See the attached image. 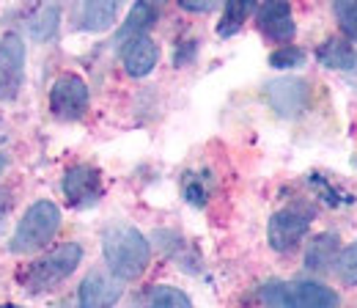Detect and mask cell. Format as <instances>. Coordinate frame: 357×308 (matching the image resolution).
Wrapping results in <instances>:
<instances>
[{"mask_svg":"<svg viewBox=\"0 0 357 308\" xmlns=\"http://www.w3.org/2000/svg\"><path fill=\"white\" fill-rule=\"evenodd\" d=\"M338 8V20H341V28L349 39H357V0H344Z\"/></svg>","mask_w":357,"mask_h":308,"instance_id":"obj_21","label":"cell"},{"mask_svg":"<svg viewBox=\"0 0 357 308\" xmlns=\"http://www.w3.org/2000/svg\"><path fill=\"white\" fill-rule=\"evenodd\" d=\"M184 196H187V201H190V204H198V207L206 201V190H204V184H201L195 176H190V179H187Z\"/></svg>","mask_w":357,"mask_h":308,"instance_id":"obj_23","label":"cell"},{"mask_svg":"<svg viewBox=\"0 0 357 308\" xmlns=\"http://www.w3.org/2000/svg\"><path fill=\"white\" fill-rule=\"evenodd\" d=\"M335 262H338V237L335 234L316 237L305 251V264L313 272H324V270H330V264Z\"/></svg>","mask_w":357,"mask_h":308,"instance_id":"obj_17","label":"cell"},{"mask_svg":"<svg viewBox=\"0 0 357 308\" xmlns=\"http://www.w3.org/2000/svg\"><path fill=\"white\" fill-rule=\"evenodd\" d=\"M160 3L162 0H137L132 6V11L127 14V20H124V25L119 28V34H116V42L124 44L135 39V36H146V31L157 22V17H160Z\"/></svg>","mask_w":357,"mask_h":308,"instance_id":"obj_13","label":"cell"},{"mask_svg":"<svg viewBox=\"0 0 357 308\" xmlns=\"http://www.w3.org/2000/svg\"><path fill=\"white\" fill-rule=\"evenodd\" d=\"M269 308H338V295L316 281H275L261 289Z\"/></svg>","mask_w":357,"mask_h":308,"instance_id":"obj_3","label":"cell"},{"mask_svg":"<svg viewBox=\"0 0 357 308\" xmlns=\"http://www.w3.org/2000/svg\"><path fill=\"white\" fill-rule=\"evenodd\" d=\"M256 11V0H225V11H223V20L218 25V34L220 36H234L245 22L248 17Z\"/></svg>","mask_w":357,"mask_h":308,"instance_id":"obj_18","label":"cell"},{"mask_svg":"<svg viewBox=\"0 0 357 308\" xmlns=\"http://www.w3.org/2000/svg\"><path fill=\"white\" fill-rule=\"evenodd\" d=\"M341 3H344V0H335V6H341Z\"/></svg>","mask_w":357,"mask_h":308,"instance_id":"obj_28","label":"cell"},{"mask_svg":"<svg viewBox=\"0 0 357 308\" xmlns=\"http://www.w3.org/2000/svg\"><path fill=\"white\" fill-rule=\"evenodd\" d=\"M218 3H220V0H178V6H181L184 11H192V14H206V11H212Z\"/></svg>","mask_w":357,"mask_h":308,"instance_id":"obj_24","label":"cell"},{"mask_svg":"<svg viewBox=\"0 0 357 308\" xmlns=\"http://www.w3.org/2000/svg\"><path fill=\"white\" fill-rule=\"evenodd\" d=\"M259 28L272 42L283 44L294 39V17L289 0H264L259 6Z\"/></svg>","mask_w":357,"mask_h":308,"instance_id":"obj_11","label":"cell"},{"mask_svg":"<svg viewBox=\"0 0 357 308\" xmlns=\"http://www.w3.org/2000/svg\"><path fill=\"white\" fill-rule=\"evenodd\" d=\"M58 228H61V210L52 201H36L20 220L11 237V251L14 254L42 251L47 242H52Z\"/></svg>","mask_w":357,"mask_h":308,"instance_id":"obj_4","label":"cell"},{"mask_svg":"<svg viewBox=\"0 0 357 308\" xmlns=\"http://www.w3.org/2000/svg\"><path fill=\"white\" fill-rule=\"evenodd\" d=\"M50 110L63 122H77L89 110V86L77 75H58L50 88Z\"/></svg>","mask_w":357,"mask_h":308,"instance_id":"obj_5","label":"cell"},{"mask_svg":"<svg viewBox=\"0 0 357 308\" xmlns=\"http://www.w3.org/2000/svg\"><path fill=\"white\" fill-rule=\"evenodd\" d=\"M6 166H8V160H6V154H0V174L6 171Z\"/></svg>","mask_w":357,"mask_h":308,"instance_id":"obj_26","label":"cell"},{"mask_svg":"<svg viewBox=\"0 0 357 308\" xmlns=\"http://www.w3.org/2000/svg\"><path fill=\"white\" fill-rule=\"evenodd\" d=\"M63 196L72 207H91L102 198V176L93 166H75L63 176Z\"/></svg>","mask_w":357,"mask_h":308,"instance_id":"obj_8","label":"cell"},{"mask_svg":"<svg viewBox=\"0 0 357 308\" xmlns=\"http://www.w3.org/2000/svg\"><path fill=\"white\" fill-rule=\"evenodd\" d=\"M0 308H20V306H0Z\"/></svg>","mask_w":357,"mask_h":308,"instance_id":"obj_27","label":"cell"},{"mask_svg":"<svg viewBox=\"0 0 357 308\" xmlns=\"http://www.w3.org/2000/svg\"><path fill=\"white\" fill-rule=\"evenodd\" d=\"M11 210V198L6 196V193H0V223H3V215Z\"/></svg>","mask_w":357,"mask_h":308,"instance_id":"obj_25","label":"cell"},{"mask_svg":"<svg viewBox=\"0 0 357 308\" xmlns=\"http://www.w3.org/2000/svg\"><path fill=\"white\" fill-rule=\"evenodd\" d=\"M58 17H61V11H58V6H55L52 0H36L33 6H28L22 25L28 28V34H31L33 39L45 42L50 36H55V31H58Z\"/></svg>","mask_w":357,"mask_h":308,"instance_id":"obj_14","label":"cell"},{"mask_svg":"<svg viewBox=\"0 0 357 308\" xmlns=\"http://www.w3.org/2000/svg\"><path fill=\"white\" fill-rule=\"evenodd\" d=\"M102 254L110 272L121 281H132L143 275L151 259V248L135 226H110L102 237Z\"/></svg>","mask_w":357,"mask_h":308,"instance_id":"obj_1","label":"cell"},{"mask_svg":"<svg viewBox=\"0 0 357 308\" xmlns=\"http://www.w3.org/2000/svg\"><path fill=\"white\" fill-rule=\"evenodd\" d=\"M308 226H311V212L308 210H300V207L280 210V212H275L272 220H269V228H267L269 245L275 251H291L303 240V234L308 231Z\"/></svg>","mask_w":357,"mask_h":308,"instance_id":"obj_7","label":"cell"},{"mask_svg":"<svg viewBox=\"0 0 357 308\" xmlns=\"http://www.w3.org/2000/svg\"><path fill=\"white\" fill-rule=\"evenodd\" d=\"M267 99L278 116H297V113H303L308 108L311 91H308L305 80L283 78V80H275V83L267 86Z\"/></svg>","mask_w":357,"mask_h":308,"instance_id":"obj_9","label":"cell"},{"mask_svg":"<svg viewBox=\"0 0 357 308\" xmlns=\"http://www.w3.org/2000/svg\"><path fill=\"white\" fill-rule=\"evenodd\" d=\"M149 306L151 308H192L190 298L176 289V286H154L149 295Z\"/></svg>","mask_w":357,"mask_h":308,"instance_id":"obj_19","label":"cell"},{"mask_svg":"<svg viewBox=\"0 0 357 308\" xmlns=\"http://www.w3.org/2000/svg\"><path fill=\"white\" fill-rule=\"evenodd\" d=\"M341 278L349 284V286H357V242L349 245L341 256Z\"/></svg>","mask_w":357,"mask_h":308,"instance_id":"obj_22","label":"cell"},{"mask_svg":"<svg viewBox=\"0 0 357 308\" xmlns=\"http://www.w3.org/2000/svg\"><path fill=\"white\" fill-rule=\"evenodd\" d=\"M121 278L110 272H91L89 278L80 284L77 303L80 308H113L121 298Z\"/></svg>","mask_w":357,"mask_h":308,"instance_id":"obj_10","label":"cell"},{"mask_svg":"<svg viewBox=\"0 0 357 308\" xmlns=\"http://www.w3.org/2000/svg\"><path fill=\"white\" fill-rule=\"evenodd\" d=\"M316 58H319V64L327 66V69H355V64H357L355 47L347 44L344 39H335V36L327 39V42L316 50Z\"/></svg>","mask_w":357,"mask_h":308,"instance_id":"obj_16","label":"cell"},{"mask_svg":"<svg viewBox=\"0 0 357 308\" xmlns=\"http://www.w3.org/2000/svg\"><path fill=\"white\" fill-rule=\"evenodd\" d=\"M305 64V52L300 47H280L269 55V66L272 69H294V66H303Z\"/></svg>","mask_w":357,"mask_h":308,"instance_id":"obj_20","label":"cell"},{"mask_svg":"<svg viewBox=\"0 0 357 308\" xmlns=\"http://www.w3.org/2000/svg\"><path fill=\"white\" fill-rule=\"evenodd\" d=\"M25 78V44L17 34L0 39V99H14Z\"/></svg>","mask_w":357,"mask_h":308,"instance_id":"obj_6","label":"cell"},{"mask_svg":"<svg viewBox=\"0 0 357 308\" xmlns=\"http://www.w3.org/2000/svg\"><path fill=\"white\" fill-rule=\"evenodd\" d=\"M119 14V0H80L77 8V25L83 31H107L116 22Z\"/></svg>","mask_w":357,"mask_h":308,"instance_id":"obj_15","label":"cell"},{"mask_svg":"<svg viewBox=\"0 0 357 308\" xmlns=\"http://www.w3.org/2000/svg\"><path fill=\"white\" fill-rule=\"evenodd\" d=\"M72 308H75V306H72ZM77 308H80V306H77Z\"/></svg>","mask_w":357,"mask_h":308,"instance_id":"obj_29","label":"cell"},{"mask_svg":"<svg viewBox=\"0 0 357 308\" xmlns=\"http://www.w3.org/2000/svg\"><path fill=\"white\" fill-rule=\"evenodd\" d=\"M121 61H124L127 75H132V78H146V75L157 66L160 50H157V44L151 42L149 36H135L130 42H124Z\"/></svg>","mask_w":357,"mask_h":308,"instance_id":"obj_12","label":"cell"},{"mask_svg":"<svg viewBox=\"0 0 357 308\" xmlns=\"http://www.w3.org/2000/svg\"><path fill=\"white\" fill-rule=\"evenodd\" d=\"M83 259V248L77 242H66L61 248H55L52 254H47L42 259L31 262L22 272H20V284L28 295H39L52 286H58L63 278H69L77 264Z\"/></svg>","mask_w":357,"mask_h":308,"instance_id":"obj_2","label":"cell"}]
</instances>
